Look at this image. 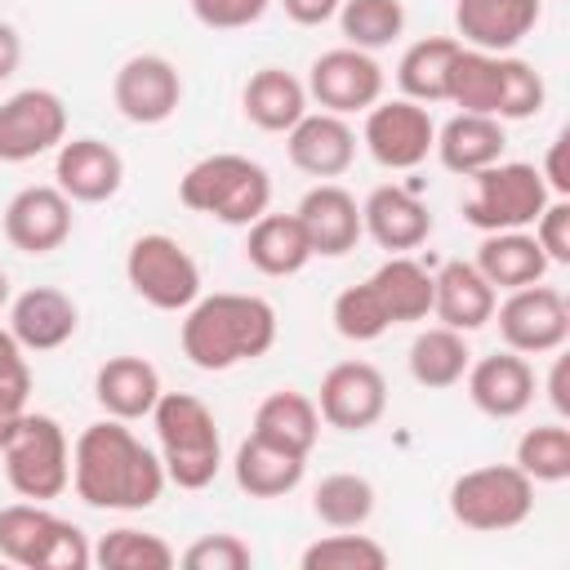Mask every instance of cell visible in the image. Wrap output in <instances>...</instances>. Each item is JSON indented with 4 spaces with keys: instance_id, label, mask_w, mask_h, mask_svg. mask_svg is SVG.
<instances>
[{
    "instance_id": "cell-1",
    "label": "cell",
    "mask_w": 570,
    "mask_h": 570,
    "mask_svg": "<svg viewBox=\"0 0 570 570\" xmlns=\"http://www.w3.org/2000/svg\"><path fill=\"white\" fill-rule=\"evenodd\" d=\"M71 485L89 508L142 512L165 490V463L120 419H102L71 445Z\"/></svg>"
},
{
    "instance_id": "cell-2",
    "label": "cell",
    "mask_w": 570,
    "mask_h": 570,
    "mask_svg": "<svg viewBox=\"0 0 570 570\" xmlns=\"http://www.w3.org/2000/svg\"><path fill=\"white\" fill-rule=\"evenodd\" d=\"M178 343L183 356L209 374L258 361L276 343V307L258 294H205L187 307Z\"/></svg>"
},
{
    "instance_id": "cell-3",
    "label": "cell",
    "mask_w": 570,
    "mask_h": 570,
    "mask_svg": "<svg viewBox=\"0 0 570 570\" xmlns=\"http://www.w3.org/2000/svg\"><path fill=\"white\" fill-rule=\"evenodd\" d=\"M151 423L160 441L165 481H174L178 490H205L223 468V436L214 410L191 392H160Z\"/></svg>"
},
{
    "instance_id": "cell-4",
    "label": "cell",
    "mask_w": 570,
    "mask_h": 570,
    "mask_svg": "<svg viewBox=\"0 0 570 570\" xmlns=\"http://www.w3.org/2000/svg\"><path fill=\"white\" fill-rule=\"evenodd\" d=\"M178 200L191 214H209L227 227H249L272 205V178L249 156L214 151L178 178Z\"/></svg>"
},
{
    "instance_id": "cell-5",
    "label": "cell",
    "mask_w": 570,
    "mask_h": 570,
    "mask_svg": "<svg viewBox=\"0 0 570 570\" xmlns=\"http://www.w3.org/2000/svg\"><path fill=\"white\" fill-rule=\"evenodd\" d=\"M4 476L13 494L31 503H49L71 485V441L53 414H22L9 441L0 445Z\"/></svg>"
},
{
    "instance_id": "cell-6",
    "label": "cell",
    "mask_w": 570,
    "mask_h": 570,
    "mask_svg": "<svg viewBox=\"0 0 570 570\" xmlns=\"http://www.w3.org/2000/svg\"><path fill=\"white\" fill-rule=\"evenodd\" d=\"M0 557L27 570H85L94 561L80 525L31 499L0 508Z\"/></svg>"
},
{
    "instance_id": "cell-7",
    "label": "cell",
    "mask_w": 570,
    "mask_h": 570,
    "mask_svg": "<svg viewBox=\"0 0 570 570\" xmlns=\"http://www.w3.org/2000/svg\"><path fill=\"white\" fill-rule=\"evenodd\" d=\"M534 512V481L517 463H485L450 485V517L463 530L476 534H499L517 530Z\"/></svg>"
},
{
    "instance_id": "cell-8",
    "label": "cell",
    "mask_w": 570,
    "mask_h": 570,
    "mask_svg": "<svg viewBox=\"0 0 570 570\" xmlns=\"http://www.w3.org/2000/svg\"><path fill=\"white\" fill-rule=\"evenodd\" d=\"M548 205V183L539 165L494 160L472 174V196L463 200V223L476 232H521Z\"/></svg>"
},
{
    "instance_id": "cell-9",
    "label": "cell",
    "mask_w": 570,
    "mask_h": 570,
    "mask_svg": "<svg viewBox=\"0 0 570 570\" xmlns=\"http://www.w3.org/2000/svg\"><path fill=\"white\" fill-rule=\"evenodd\" d=\"M125 281L156 312H187L200 298V267L169 232H142L129 245Z\"/></svg>"
},
{
    "instance_id": "cell-10",
    "label": "cell",
    "mask_w": 570,
    "mask_h": 570,
    "mask_svg": "<svg viewBox=\"0 0 570 570\" xmlns=\"http://www.w3.org/2000/svg\"><path fill=\"white\" fill-rule=\"evenodd\" d=\"M494 316H499V338L521 356L561 352L570 338V303L557 285L543 281L508 289V298L494 303Z\"/></svg>"
},
{
    "instance_id": "cell-11",
    "label": "cell",
    "mask_w": 570,
    "mask_h": 570,
    "mask_svg": "<svg viewBox=\"0 0 570 570\" xmlns=\"http://www.w3.org/2000/svg\"><path fill=\"white\" fill-rule=\"evenodd\" d=\"M67 138V102L53 89H18L0 102V160L22 165L45 151H58Z\"/></svg>"
},
{
    "instance_id": "cell-12",
    "label": "cell",
    "mask_w": 570,
    "mask_h": 570,
    "mask_svg": "<svg viewBox=\"0 0 570 570\" xmlns=\"http://www.w3.org/2000/svg\"><path fill=\"white\" fill-rule=\"evenodd\" d=\"M365 151L383 165V169H414L428 160L432 142H436V125L428 116L423 102L410 98H379L365 111V134H361Z\"/></svg>"
},
{
    "instance_id": "cell-13",
    "label": "cell",
    "mask_w": 570,
    "mask_h": 570,
    "mask_svg": "<svg viewBox=\"0 0 570 570\" xmlns=\"http://www.w3.org/2000/svg\"><path fill=\"white\" fill-rule=\"evenodd\" d=\"M307 94L321 102V111H334V116L370 111L383 98V67L374 62V53L352 45L325 49L307 67Z\"/></svg>"
},
{
    "instance_id": "cell-14",
    "label": "cell",
    "mask_w": 570,
    "mask_h": 570,
    "mask_svg": "<svg viewBox=\"0 0 570 570\" xmlns=\"http://www.w3.org/2000/svg\"><path fill=\"white\" fill-rule=\"evenodd\" d=\"M387 410V379L370 361H338L321 379L316 414L338 432H370Z\"/></svg>"
},
{
    "instance_id": "cell-15",
    "label": "cell",
    "mask_w": 570,
    "mask_h": 570,
    "mask_svg": "<svg viewBox=\"0 0 570 570\" xmlns=\"http://www.w3.org/2000/svg\"><path fill=\"white\" fill-rule=\"evenodd\" d=\"M111 102L134 125H165L183 102V76L165 53H134L111 80Z\"/></svg>"
},
{
    "instance_id": "cell-16",
    "label": "cell",
    "mask_w": 570,
    "mask_h": 570,
    "mask_svg": "<svg viewBox=\"0 0 570 570\" xmlns=\"http://www.w3.org/2000/svg\"><path fill=\"white\" fill-rule=\"evenodd\" d=\"M71 236V200L53 183H36L13 191L4 205V240L22 254H53Z\"/></svg>"
},
{
    "instance_id": "cell-17",
    "label": "cell",
    "mask_w": 570,
    "mask_h": 570,
    "mask_svg": "<svg viewBox=\"0 0 570 570\" xmlns=\"http://www.w3.org/2000/svg\"><path fill=\"white\" fill-rule=\"evenodd\" d=\"M289 165L307 178H338L356 160V129L334 111H303L294 129H285Z\"/></svg>"
},
{
    "instance_id": "cell-18",
    "label": "cell",
    "mask_w": 570,
    "mask_h": 570,
    "mask_svg": "<svg viewBox=\"0 0 570 570\" xmlns=\"http://www.w3.org/2000/svg\"><path fill=\"white\" fill-rule=\"evenodd\" d=\"M543 18V0H454V27L459 45L508 53L517 49Z\"/></svg>"
},
{
    "instance_id": "cell-19",
    "label": "cell",
    "mask_w": 570,
    "mask_h": 570,
    "mask_svg": "<svg viewBox=\"0 0 570 570\" xmlns=\"http://www.w3.org/2000/svg\"><path fill=\"white\" fill-rule=\"evenodd\" d=\"M53 178H58V187H62L67 200L102 205V200H111L120 191L125 160L102 138H62L58 160H53Z\"/></svg>"
},
{
    "instance_id": "cell-20",
    "label": "cell",
    "mask_w": 570,
    "mask_h": 570,
    "mask_svg": "<svg viewBox=\"0 0 570 570\" xmlns=\"http://www.w3.org/2000/svg\"><path fill=\"white\" fill-rule=\"evenodd\" d=\"M298 223L307 232V245H312V258H343L356 249L361 240V205L347 187L338 183H316L303 200H298Z\"/></svg>"
},
{
    "instance_id": "cell-21",
    "label": "cell",
    "mask_w": 570,
    "mask_h": 570,
    "mask_svg": "<svg viewBox=\"0 0 570 570\" xmlns=\"http://www.w3.org/2000/svg\"><path fill=\"white\" fill-rule=\"evenodd\" d=\"M361 227L374 236L379 249L387 254H410L419 249L428 236H432V214L428 205L410 191V187H396V183H383L365 196L361 205Z\"/></svg>"
},
{
    "instance_id": "cell-22",
    "label": "cell",
    "mask_w": 570,
    "mask_h": 570,
    "mask_svg": "<svg viewBox=\"0 0 570 570\" xmlns=\"http://www.w3.org/2000/svg\"><path fill=\"white\" fill-rule=\"evenodd\" d=\"M76 298L53 285H31L9 303V334L22 343V352H53L76 334Z\"/></svg>"
},
{
    "instance_id": "cell-23",
    "label": "cell",
    "mask_w": 570,
    "mask_h": 570,
    "mask_svg": "<svg viewBox=\"0 0 570 570\" xmlns=\"http://www.w3.org/2000/svg\"><path fill=\"white\" fill-rule=\"evenodd\" d=\"M468 396L481 414L490 419H517L530 410L534 401V370L521 352H494V356H481L476 365H468Z\"/></svg>"
},
{
    "instance_id": "cell-24",
    "label": "cell",
    "mask_w": 570,
    "mask_h": 570,
    "mask_svg": "<svg viewBox=\"0 0 570 570\" xmlns=\"http://www.w3.org/2000/svg\"><path fill=\"white\" fill-rule=\"evenodd\" d=\"M494 303H499V289L476 272V263L450 258L432 276V316L459 334H472L485 321H494Z\"/></svg>"
},
{
    "instance_id": "cell-25",
    "label": "cell",
    "mask_w": 570,
    "mask_h": 570,
    "mask_svg": "<svg viewBox=\"0 0 570 570\" xmlns=\"http://www.w3.org/2000/svg\"><path fill=\"white\" fill-rule=\"evenodd\" d=\"M432 151L441 156V165H445L450 174L472 178L476 169L503 160V151H508V134H503V120H494V116H481V111H454V116L436 129Z\"/></svg>"
},
{
    "instance_id": "cell-26",
    "label": "cell",
    "mask_w": 570,
    "mask_h": 570,
    "mask_svg": "<svg viewBox=\"0 0 570 570\" xmlns=\"http://www.w3.org/2000/svg\"><path fill=\"white\" fill-rule=\"evenodd\" d=\"M160 374L151 361L142 356H111L98 365L94 374V396L98 405L107 410V419H120V423H134V419H147L160 401Z\"/></svg>"
},
{
    "instance_id": "cell-27",
    "label": "cell",
    "mask_w": 570,
    "mask_h": 570,
    "mask_svg": "<svg viewBox=\"0 0 570 570\" xmlns=\"http://www.w3.org/2000/svg\"><path fill=\"white\" fill-rule=\"evenodd\" d=\"M303 468H307V454H294L285 445H272V441H263L254 432L236 445V459H232L236 485L249 499H281L289 490H298Z\"/></svg>"
},
{
    "instance_id": "cell-28",
    "label": "cell",
    "mask_w": 570,
    "mask_h": 570,
    "mask_svg": "<svg viewBox=\"0 0 570 570\" xmlns=\"http://www.w3.org/2000/svg\"><path fill=\"white\" fill-rule=\"evenodd\" d=\"M240 107H245V120L258 125L263 134H285L307 111V85L298 76H289L285 67H258L245 80Z\"/></svg>"
},
{
    "instance_id": "cell-29",
    "label": "cell",
    "mask_w": 570,
    "mask_h": 570,
    "mask_svg": "<svg viewBox=\"0 0 570 570\" xmlns=\"http://www.w3.org/2000/svg\"><path fill=\"white\" fill-rule=\"evenodd\" d=\"M245 258L263 276L303 272L312 263V245H307V232H303L298 214H258L249 223V236H245Z\"/></svg>"
},
{
    "instance_id": "cell-30",
    "label": "cell",
    "mask_w": 570,
    "mask_h": 570,
    "mask_svg": "<svg viewBox=\"0 0 570 570\" xmlns=\"http://www.w3.org/2000/svg\"><path fill=\"white\" fill-rule=\"evenodd\" d=\"M548 254L539 249L534 232H485V240L476 245V272L494 285V289H521L543 281L548 272Z\"/></svg>"
},
{
    "instance_id": "cell-31",
    "label": "cell",
    "mask_w": 570,
    "mask_h": 570,
    "mask_svg": "<svg viewBox=\"0 0 570 570\" xmlns=\"http://www.w3.org/2000/svg\"><path fill=\"white\" fill-rule=\"evenodd\" d=\"M254 436H263L272 445H285L294 454H312V445L321 436L316 401H307L294 387H281V392L263 396L258 410H254Z\"/></svg>"
},
{
    "instance_id": "cell-32",
    "label": "cell",
    "mask_w": 570,
    "mask_h": 570,
    "mask_svg": "<svg viewBox=\"0 0 570 570\" xmlns=\"http://www.w3.org/2000/svg\"><path fill=\"white\" fill-rule=\"evenodd\" d=\"M370 285L392 325H410L432 312V272L423 263H414L410 254H392L387 263H379Z\"/></svg>"
},
{
    "instance_id": "cell-33",
    "label": "cell",
    "mask_w": 570,
    "mask_h": 570,
    "mask_svg": "<svg viewBox=\"0 0 570 570\" xmlns=\"http://www.w3.org/2000/svg\"><path fill=\"white\" fill-rule=\"evenodd\" d=\"M499 80H503V53L459 45L445 80V102H454L459 111H481L499 120Z\"/></svg>"
},
{
    "instance_id": "cell-34",
    "label": "cell",
    "mask_w": 570,
    "mask_h": 570,
    "mask_svg": "<svg viewBox=\"0 0 570 570\" xmlns=\"http://www.w3.org/2000/svg\"><path fill=\"white\" fill-rule=\"evenodd\" d=\"M459 53V40L454 36H428V40H414L401 62H396V85H401V98L410 102H445V80H450V62Z\"/></svg>"
},
{
    "instance_id": "cell-35",
    "label": "cell",
    "mask_w": 570,
    "mask_h": 570,
    "mask_svg": "<svg viewBox=\"0 0 570 570\" xmlns=\"http://www.w3.org/2000/svg\"><path fill=\"white\" fill-rule=\"evenodd\" d=\"M468 365H472L468 338L450 325H432V330L414 334V343H410V374L419 387H432V392L454 387V383H463Z\"/></svg>"
},
{
    "instance_id": "cell-36",
    "label": "cell",
    "mask_w": 570,
    "mask_h": 570,
    "mask_svg": "<svg viewBox=\"0 0 570 570\" xmlns=\"http://www.w3.org/2000/svg\"><path fill=\"white\" fill-rule=\"evenodd\" d=\"M312 512L330 530H361L374 517V485L361 472H330L312 490Z\"/></svg>"
},
{
    "instance_id": "cell-37",
    "label": "cell",
    "mask_w": 570,
    "mask_h": 570,
    "mask_svg": "<svg viewBox=\"0 0 570 570\" xmlns=\"http://www.w3.org/2000/svg\"><path fill=\"white\" fill-rule=\"evenodd\" d=\"M94 561L102 570H169V566H178V552L160 534H151V530L116 525V530H107L98 539Z\"/></svg>"
},
{
    "instance_id": "cell-38",
    "label": "cell",
    "mask_w": 570,
    "mask_h": 570,
    "mask_svg": "<svg viewBox=\"0 0 570 570\" xmlns=\"http://www.w3.org/2000/svg\"><path fill=\"white\" fill-rule=\"evenodd\" d=\"M334 18L343 27V40L352 49H365V53L392 45L405 31V4L401 0H343Z\"/></svg>"
},
{
    "instance_id": "cell-39",
    "label": "cell",
    "mask_w": 570,
    "mask_h": 570,
    "mask_svg": "<svg viewBox=\"0 0 570 570\" xmlns=\"http://www.w3.org/2000/svg\"><path fill=\"white\" fill-rule=\"evenodd\" d=\"M517 468L530 481H543V485L566 481L570 476V428L566 423L525 428L521 441H517Z\"/></svg>"
},
{
    "instance_id": "cell-40",
    "label": "cell",
    "mask_w": 570,
    "mask_h": 570,
    "mask_svg": "<svg viewBox=\"0 0 570 570\" xmlns=\"http://www.w3.org/2000/svg\"><path fill=\"white\" fill-rule=\"evenodd\" d=\"M303 570H383L387 566V548L374 543L370 534H325L316 543L303 548L298 557Z\"/></svg>"
},
{
    "instance_id": "cell-41",
    "label": "cell",
    "mask_w": 570,
    "mask_h": 570,
    "mask_svg": "<svg viewBox=\"0 0 570 570\" xmlns=\"http://www.w3.org/2000/svg\"><path fill=\"white\" fill-rule=\"evenodd\" d=\"M330 321H334V330H338L347 343H374L379 334L392 330V321H387V312H383V303H379V294H374L370 281L347 285V289L334 298Z\"/></svg>"
},
{
    "instance_id": "cell-42",
    "label": "cell",
    "mask_w": 570,
    "mask_h": 570,
    "mask_svg": "<svg viewBox=\"0 0 570 570\" xmlns=\"http://www.w3.org/2000/svg\"><path fill=\"white\" fill-rule=\"evenodd\" d=\"M27 396H31V365L22 356V343L9 330H0V445L27 414Z\"/></svg>"
},
{
    "instance_id": "cell-43",
    "label": "cell",
    "mask_w": 570,
    "mask_h": 570,
    "mask_svg": "<svg viewBox=\"0 0 570 570\" xmlns=\"http://www.w3.org/2000/svg\"><path fill=\"white\" fill-rule=\"evenodd\" d=\"M548 98L543 76L525 62V58H508L503 53V80H499V120H530L539 116Z\"/></svg>"
},
{
    "instance_id": "cell-44",
    "label": "cell",
    "mask_w": 570,
    "mask_h": 570,
    "mask_svg": "<svg viewBox=\"0 0 570 570\" xmlns=\"http://www.w3.org/2000/svg\"><path fill=\"white\" fill-rule=\"evenodd\" d=\"M178 561L187 570H249L254 566V552H249V543L240 534L218 530V534H200Z\"/></svg>"
},
{
    "instance_id": "cell-45",
    "label": "cell",
    "mask_w": 570,
    "mask_h": 570,
    "mask_svg": "<svg viewBox=\"0 0 570 570\" xmlns=\"http://www.w3.org/2000/svg\"><path fill=\"white\" fill-rule=\"evenodd\" d=\"M272 0H191V13L209 31H240L267 13Z\"/></svg>"
},
{
    "instance_id": "cell-46",
    "label": "cell",
    "mask_w": 570,
    "mask_h": 570,
    "mask_svg": "<svg viewBox=\"0 0 570 570\" xmlns=\"http://www.w3.org/2000/svg\"><path fill=\"white\" fill-rule=\"evenodd\" d=\"M530 227L548 263H570V200H548Z\"/></svg>"
},
{
    "instance_id": "cell-47",
    "label": "cell",
    "mask_w": 570,
    "mask_h": 570,
    "mask_svg": "<svg viewBox=\"0 0 570 570\" xmlns=\"http://www.w3.org/2000/svg\"><path fill=\"white\" fill-rule=\"evenodd\" d=\"M566 147H570V134H557L552 138V147H548V160H543V183H548V191H557V196H566L570 191V165H566Z\"/></svg>"
},
{
    "instance_id": "cell-48",
    "label": "cell",
    "mask_w": 570,
    "mask_h": 570,
    "mask_svg": "<svg viewBox=\"0 0 570 570\" xmlns=\"http://www.w3.org/2000/svg\"><path fill=\"white\" fill-rule=\"evenodd\" d=\"M281 4H285V18H289V22H298V27H321V22H330V18L338 13L343 0H281Z\"/></svg>"
},
{
    "instance_id": "cell-49",
    "label": "cell",
    "mask_w": 570,
    "mask_h": 570,
    "mask_svg": "<svg viewBox=\"0 0 570 570\" xmlns=\"http://www.w3.org/2000/svg\"><path fill=\"white\" fill-rule=\"evenodd\" d=\"M548 401L552 410L566 419L570 414V356H557L552 361V374H548Z\"/></svg>"
},
{
    "instance_id": "cell-50",
    "label": "cell",
    "mask_w": 570,
    "mask_h": 570,
    "mask_svg": "<svg viewBox=\"0 0 570 570\" xmlns=\"http://www.w3.org/2000/svg\"><path fill=\"white\" fill-rule=\"evenodd\" d=\"M18 62H22V36L13 22L0 18V80H9L18 71Z\"/></svg>"
},
{
    "instance_id": "cell-51",
    "label": "cell",
    "mask_w": 570,
    "mask_h": 570,
    "mask_svg": "<svg viewBox=\"0 0 570 570\" xmlns=\"http://www.w3.org/2000/svg\"><path fill=\"white\" fill-rule=\"evenodd\" d=\"M4 303H9V272L0 267V307H4Z\"/></svg>"
}]
</instances>
